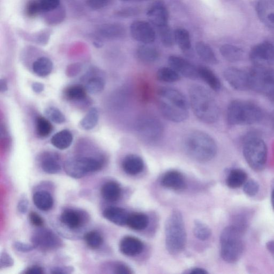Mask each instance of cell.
Listing matches in <instances>:
<instances>
[{
  "label": "cell",
  "instance_id": "6f0895ef",
  "mask_svg": "<svg viewBox=\"0 0 274 274\" xmlns=\"http://www.w3.org/2000/svg\"><path fill=\"white\" fill-rule=\"evenodd\" d=\"M27 274H42L44 273V270L42 267L38 266H33L28 268L25 272Z\"/></svg>",
  "mask_w": 274,
  "mask_h": 274
},
{
  "label": "cell",
  "instance_id": "7c38bea8",
  "mask_svg": "<svg viewBox=\"0 0 274 274\" xmlns=\"http://www.w3.org/2000/svg\"><path fill=\"white\" fill-rule=\"evenodd\" d=\"M132 37L138 42L150 44L156 38V32L150 23L144 21H136L130 26Z\"/></svg>",
  "mask_w": 274,
  "mask_h": 274
},
{
  "label": "cell",
  "instance_id": "52a82bcc",
  "mask_svg": "<svg viewBox=\"0 0 274 274\" xmlns=\"http://www.w3.org/2000/svg\"><path fill=\"white\" fill-rule=\"evenodd\" d=\"M249 75L251 90L265 95L274 105V69L254 66Z\"/></svg>",
  "mask_w": 274,
  "mask_h": 274
},
{
  "label": "cell",
  "instance_id": "6da1fadb",
  "mask_svg": "<svg viewBox=\"0 0 274 274\" xmlns=\"http://www.w3.org/2000/svg\"><path fill=\"white\" fill-rule=\"evenodd\" d=\"M189 97L194 115L201 122L216 123L219 118V107L215 98L206 88L194 85L190 88Z\"/></svg>",
  "mask_w": 274,
  "mask_h": 274
},
{
  "label": "cell",
  "instance_id": "5bb4252c",
  "mask_svg": "<svg viewBox=\"0 0 274 274\" xmlns=\"http://www.w3.org/2000/svg\"><path fill=\"white\" fill-rule=\"evenodd\" d=\"M147 17L154 26L158 28L168 25L169 11L163 0H157L148 8Z\"/></svg>",
  "mask_w": 274,
  "mask_h": 274
},
{
  "label": "cell",
  "instance_id": "5b68a950",
  "mask_svg": "<svg viewBox=\"0 0 274 274\" xmlns=\"http://www.w3.org/2000/svg\"><path fill=\"white\" fill-rule=\"evenodd\" d=\"M243 231L234 225L228 226L220 236L221 254L228 263L234 264L239 260L244 251Z\"/></svg>",
  "mask_w": 274,
  "mask_h": 274
},
{
  "label": "cell",
  "instance_id": "484cf974",
  "mask_svg": "<svg viewBox=\"0 0 274 274\" xmlns=\"http://www.w3.org/2000/svg\"><path fill=\"white\" fill-rule=\"evenodd\" d=\"M101 195L103 198L109 202H116L120 198L122 190L117 183L110 181L105 184L101 188Z\"/></svg>",
  "mask_w": 274,
  "mask_h": 274
},
{
  "label": "cell",
  "instance_id": "f35d334b",
  "mask_svg": "<svg viewBox=\"0 0 274 274\" xmlns=\"http://www.w3.org/2000/svg\"><path fill=\"white\" fill-rule=\"evenodd\" d=\"M157 79L162 82L172 83L179 81L181 75L171 67H163L158 71Z\"/></svg>",
  "mask_w": 274,
  "mask_h": 274
},
{
  "label": "cell",
  "instance_id": "91938a15",
  "mask_svg": "<svg viewBox=\"0 0 274 274\" xmlns=\"http://www.w3.org/2000/svg\"><path fill=\"white\" fill-rule=\"evenodd\" d=\"M32 88L33 91L38 94L43 92L44 90V85L40 82H34Z\"/></svg>",
  "mask_w": 274,
  "mask_h": 274
},
{
  "label": "cell",
  "instance_id": "be15d7a7",
  "mask_svg": "<svg viewBox=\"0 0 274 274\" xmlns=\"http://www.w3.org/2000/svg\"><path fill=\"white\" fill-rule=\"evenodd\" d=\"M271 200H272V206L273 207V209L274 210V189L272 193V198H271Z\"/></svg>",
  "mask_w": 274,
  "mask_h": 274
},
{
  "label": "cell",
  "instance_id": "8992f818",
  "mask_svg": "<svg viewBox=\"0 0 274 274\" xmlns=\"http://www.w3.org/2000/svg\"><path fill=\"white\" fill-rule=\"evenodd\" d=\"M243 153L247 163L255 171L263 170L267 160V146L260 137L251 136L244 141Z\"/></svg>",
  "mask_w": 274,
  "mask_h": 274
},
{
  "label": "cell",
  "instance_id": "836d02e7",
  "mask_svg": "<svg viewBox=\"0 0 274 274\" xmlns=\"http://www.w3.org/2000/svg\"><path fill=\"white\" fill-rule=\"evenodd\" d=\"M33 200L35 206L43 211L50 210L54 204L52 196L45 191L35 192L33 196Z\"/></svg>",
  "mask_w": 274,
  "mask_h": 274
},
{
  "label": "cell",
  "instance_id": "94428289",
  "mask_svg": "<svg viewBox=\"0 0 274 274\" xmlns=\"http://www.w3.org/2000/svg\"><path fill=\"white\" fill-rule=\"evenodd\" d=\"M188 273L192 274H208V272L204 269H200V268H195V269L190 270Z\"/></svg>",
  "mask_w": 274,
  "mask_h": 274
},
{
  "label": "cell",
  "instance_id": "db71d44e",
  "mask_svg": "<svg viewBox=\"0 0 274 274\" xmlns=\"http://www.w3.org/2000/svg\"><path fill=\"white\" fill-rule=\"evenodd\" d=\"M14 247L17 251L22 252H28L32 251L35 248L33 245L17 242L14 244Z\"/></svg>",
  "mask_w": 274,
  "mask_h": 274
},
{
  "label": "cell",
  "instance_id": "f1b7e54d",
  "mask_svg": "<svg viewBox=\"0 0 274 274\" xmlns=\"http://www.w3.org/2000/svg\"><path fill=\"white\" fill-rule=\"evenodd\" d=\"M221 55L230 62H237L242 60L244 56V51L236 46L224 44L219 49Z\"/></svg>",
  "mask_w": 274,
  "mask_h": 274
},
{
  "label": "cell",
  "instance_id": "11a10c76",
  "mask_svg": "<svg viewBox=\"0 0 274 274\" xmlns=\"http://www.w3.org/2000/svg\"><path fill=\"white\" fill-rule=\"evenodd\" d=\"M114 273L117 274H132L133 272L126 265L122 263H117L114 266Z\"/></svg>",
  "mask_w": 274,
  "mask_h": 274
},
{
  "label": "cell",
  "instance_id": "44dd1931",
  "mask_svg": "<svg viewBox=\"0 0 274 274\" xmlns=\"http://www.w3.org/2000/svg\"><path fill=\"white\" fill-rule=\"evenodd\" d=\"M162 186L174 190H181L186 187L185 178L180 172L169 171L164 175L162 180Z\"/></svg>",
  "mask_w": 274,
  "mask_h": 274
},
{
  "label": "cell",
  "instance_id": "816d5d0a",
  "mask_svg": "<svg viewBox=\"0 0 274 274\" xmlns=\"http://www.w3.org/2000/svg\"><path fill=\"white\" fill-rule=\"evenodd\" d=\"M14 265V260L7 253H2L1 255V260H0V267L7 268Z\"/></svg>",
  "mask_w": 274,
  "mask_h": 274
},
{
  "label": "cell",
  "instance_id": "ab89813d",
  "mask_svg": "<svg viewBox=\"0 0 274 274\" xmlns=\"http://www.w3.org/2000/svg\"><path fill=\"white\" fill-rule=\"evenodd\" d=\"M105 85L106 81L104 77L95 75L88 80L85 87L87 92L95 94L102 92Z\"/></svg>",
  "mask_w": 274,
  "mask_h": 274
},
{
  "label": "cell",
  "instance_id": "60d3db41",
  "mask_svg": "<svg viewBox=\"0 0 274 274\" xmlns=\"http://www.w3.org/2000/svg\"><path fill=\"white\" fill-rule=\"evenodd\" d=\"M99 120V112L97 109L92 108L80 122V126L85 130H90L97 126Z\"/></svg>",
  "mask_w": 274,
  "mask_h": 274
},
{
  "label": "cell",
  "instance_id": "9a60e30c",
  "mask_svg": "<svg viewBox=\"0 0 274 274\" xmlns=\"http://www.w3.org/2000/svg\"><path fill=\"white\" fill-rule=\"evenodd\" d=\"M168 62L170 67L174 69L181 76L192 80L199 78L198 68H196L187 59L180 56L171 55L169 57Z\"/></svg>",
  "mask_w": 274,
  "mask_h": 274
},
{
  "label": "cell",
  "instance_id": "681fc988",
  "mask_svg": "<svg viewBox=\"0 0 274 274\" xmlns=\"http://www.w3.org/2000/svg\"><path fill=\"white\" fill-rule=\"evenodd\" d=\"M43 11L49 12L56 9L60 0H39Z\"/></svg>",
  "mask_w": 274,
  "mask_h": 274
},
{
  "label": "cell",
  "instance_id": "e7e4bbea",
  "mask_svg": "<svg viewBox=\"0 0 274 274\" xmlns=\"http://www.w3.org/2000/svg\"><path fill=\"white\" fill-rule=\"evenodd\" d=\"M147 1H149V0H134V1L138 2H144Z\"/></svg>",
  "mask_w": 274,
  "mask_h": 274
},
{
  "label": "cell",
  "instance_id": "4316f807",
  "mask_svg": "<svg viewBox=\"0 0 274 274\" xmlns=\"http://www.w3.org/2000/svg\"><path fill=\"white\" fill-rule=\"evenodd\" d=\"M148 45L140 46L137 50L136 55L142 62H154L156 61L160 56V53L156 48Z\"/></svg>",
  "mask_w": 274,
  "mask_h": 274
},
{
  "label": "cell",
  "instance_id": "3957f363",
  "mask_svg": "<svg viewBox=\"0 0 274 274\" xmlns=\"http://www.w3.org/2000/svg\"><path fill=\"white\" fill-rule=\"evenodd\" d=\"M264 113L258 105L248 101H231L227 111V121L230 126H249L260 122Z\"/></svg>",
  "mask_w": 274,
  "mask_h": 274
},
{
  "label": "cell",
  "instance_id": "7dc6e473",
  "mask_svg": "<svg viewBox=\"0 0 274 274\" xmlns=\"http://www.w3.org/2000/svg\"><path fill=\"white\" fill-rule=\"evenodd\" d=\"M243 186L244 192L249 196H255L259 192V185L253 180H247Z\"/></svg>",
  "mask_w": 274,
  "mask_h": 274
},
{
  "label": "cell",
  "instance_id": "d4e9b609",
  "mask_svg": "<svg viewBox=\"0 0 274 274\" xmlns=\"http://www.w3.org/2000/svg\"><path fill=\"white\" fill-rule=\"evenodd\" d=\"M198 71L199 78L203 80L213 90L218 92L221 90V81L212 70L205 66H200Z\"/></svg>",
  "mask_w": 274,
  "mask_h": 274
},
{
  "label": "cell",
  "instance_id": "ffe728a7",
  "mask_svg": "<svg viewBox=\"0 0 274 274\" xmlns=\"http://www.w3.org/2000/svg\"><path fill=\"white\" fill-rule=\"evenodd\" d=\"M121 252L129 257L140 254L144 249V244L138 238L132 236L125 237L120 244Z\"/></svg>",
  "mask_w": 274,
  "mask_h": 274
},
{
  "label": "cell",
  "instance_id": "f5cc1de1",
  "mask_svg": "<svg viewBox=\"0 0 274 274\" xmlns=\"http://www.w3.org/2000/svg\"><path fill=\"white\" fill-rule=\"evenodd\" d=\"M29 217L31 223L36 227H40L44 225V219L37 213L32 212L29 214Z\"/></svg>",
  "mask_w": 274,
  "mask_h": 274
},
{
  "label": "cell",
  "instance_id": "277c9868",
  "mask_svg": "<svg viewBox=\"0 0 274 274\" xmlns=\"http://www.w3.org/2000/svg\"><path fill=\"white\" fill-rule=\"evenodd\" d=\"M165 245L171 254H177L184 249L187 242V232L183 216L178 211L171 214L165 224Z\"/></svg>",
  "mask_w": 274,
  "mask_h": 274
},
{
  "label": "cell",
  "instance_id": "d590c367",
  "mask_svg": "<svg viewBox=\"0 0 274 274\" xmlns=\"http://www.w3.org/2000/svg\"><path fill=\"white\" fill-rule=\"evenodd\" d=\"M53 69V64L51 59L46 57H41L35 61L32 65V70L35 75L41 77L49 76Z\"/></svg>",
  "mask_w": 274,
  "mask_h": 274
},
{
  "label": "cell",
  "instance_id": "30bf717a",
  "mask_svg": "<svg viewBox=\"0 0 274 274\" xmlns=\"http://www.w3.org/2000/svg\"><path fill=\"white\" fill-rule=\"evenodd\" d=\"M250 60L256 67H271L274 64V46L269 41L254 46L249 54Z\"/></svg>",
  "mask_w": 274,
  "mask_h": 274
},
{
  "label": "cell",
  "instance_id": "cb8c5ba5",
  "mask_svg": "<svg viewBox=\"0 0 274 274\" xmlns=\"http://www.w3.org/2000/svg\"><path fill=\"white\" fill-rule=\"evenodd\" d=\"M103 216L112 223L123 226L127 224L129 214L121 208L111 207L106 208Z\"/></svg>",
  "mask_w": 274,
  "mask_h": 274
},
{
  "label": "cell",
  "instance_id": "f546056e",
  "mask_svg": "<svg viewBox=\"0 0 274 274\" xmlns=\"http://www.w3.org/2000/svg\"><path fill=\"white\" fill-rule=\"evenodd\" d=\"M73 141V134L68 130L61 131L52 137V144L60 150H66Z\"/></svg>",
  "mask_w": 274,
  "mask_h": 274
},
{
  "label": "cell",
  "instance_id": "c3c4849f",
  "mask_svg": "<svg viewBox=\"0 0 274 274\" xmlns=\"http://www.w3.org/2000/svg\"><path fill=\"white\" fill-rule=\"evenodd\" d=\"M141 13L139 8L130 7L118 10L116 15L123 18H130L139 15Z\"/></svg>",
  "mask_w": 274,
  "mask_h": 274
},
{
  "label": "cell",
  "instance_id": "f6af8a7d",
  "mask_svg": "<svg viewBox=\"0 0 274 274\" xmlns=\"http://www.w3.org/2000/svg\"><path fill=\"white\" fill-rule=\"evenodd\" d=\"M45 114L50 120L56 124H63L66 121L63 113L55 107L47 108L45 110Z\"/></svg>",
  "mask_w": 274,
  "mask_h": 274
},
{
  "label": "cell",
  "instance_id": "7a4b0ae2",
  "mask_svg": "<svg viewBox=\"0 0 274 274\" xmlns=\"http://www.w3.org/2000/svg\"><path fill=\"white\" fill-rule=\"evenodd\" d=\"M183 146L189 157L201 163L210 162L215 158L218 151L215 140L200 131L188 134L184 139Z\"/></svg>",
  "mask_w": 274,
  "mask_h": 274
},
{
  "label": "cell",
  "instance_id": "8fae6325",
  "mask_svg": "<svg viewBox=\"0 0 274 274\" xmlns=\"http://www.w3.org/2000/svg\"><path fill=\"white\" fill-rule=\"evenodd\" d=\"M223 75L225 81L235 90L246 91L251 90L249 72L231 67L224 70Z\"/></svg>",
  "mask_w": 274,
  "mask_h": 274
},
{
  "label": "cell",
  "instance_id": "ac0fdd59",
  "mask_svg": "<svg viewBox=\"0 0 274 274\" xmlns=\"http://www.w3.org/2000/svg\"><path fill=\"white\" fill-rule=\"evenodd\" d=\"M159 98L174 104L180 108L189 110V103L185 95L176 89L171 87L161 88L158 91Z\"/></svg>",
  "mask_w": 274,
  "mask_h": 274
},
{
  "label": "cell",
  "instance_id": "9f6ffc18",
  "mask_svg": "<svg viewBox=\"0 0 274 274\" xmlns=\"http://www.w3.org/2000/svg\"><path fill=\"white\" fill-rule=\"evenodd\" d=\"M73 271V268L70 267H56L51 271L53 274H68Z\"/></svg>",
  "mask_w": 274,
  "mask_h": 274
},
{
  "label": "cell",
  "instance_id": "03108f58",
  "mask_svg": "<svg viewBox=\"0 0 274 274\" xmlns=\"http://www.w3.org/2000/svg\"><path fill=\"white\" fill-rule=\"evenodd\" d=\"M121 1L124 2H129L131 1H134V0H121Z\"/></svg>",
  "mask_w": 274,
  "mask_h": 274
},
{
  "label": "cell",
  "instance_id": "b9f144b4",
  "mask_svg": "<svg viewBox=\"0 0 274 274\" xmlns=\"http://www.w3.org/2000/svg\"><path fill=\"white\" fill-rule=\"evenodd\" d=\"M161 41L164 46L171 47L175 43L174 33L172 32L169 26L158 28Z\"/></svg>",
  "mask_w": 274,
  "mask_h": 274
},
{
  "label": "cell",
  "instance_id": "f907efd6",
  "mask_svg": "<svg viewBox=\"0 0 274 274\" xmlns=\"http://www.w3.org/2000/svg\"><path fill=\"white\" fill-rule=\"evenodd\" d=\"M111 0H87L88 7L93 9L104 8L110 4Z\"/></svg>",
  "mask_w": 274,
  "mask_h": 274
},
{
  "label": "cell",
  "instance_id": "bcb514c9",
  "mask_svg": "<svg viewBox=\"0 0 274 274\" xmlns=\"http://www.w3.org/2000/svg\"><path fill=\"white\" fill-rule=\"evenodd\" d=\"M26 11L27 15L30 17L36 16L42 12L39 0H30L26 6Z\"/></svg>",
  "mask_w": 274,
  "mask_h": 274
},
{
  "label": "cell",
  "instance_id": "7bdbcfd3",
  "mask_svg": "<svg viewBox=\"0 0 274 274\" xmlns=\"http://www.w3.org/2000/svg\"><path fill=\"white\" fill-rule=\"evenodd\" d=\"M193 233L198 239L204 241L211 237V230L205 223L196 221L194 222Z\"/></svg>",
  "mask_w": 274,
  "mask_h": 274
},
{
  "label": "cell",
  "instance_id": "7402d4cb",
  "mask_svg": "<svg viewBox=\"0 0 274 274\" xmlns=\"http://www.w3.org/2000/svg\"><path fill=\"white\" fill-rule=\"evenodd\" d=\"M84 214L80 211L67 210L62 213L61 221L69 229H78L84 223Z\"/></svg>",
  "mask_w": 274,
  "mask_h": 274
},
{
  "label": "cell",
  "instance_id": "6125c7cd",
  "mask_svg": "<svg viewBox=\"0 0 274 274\" xmlns=\"http://www.w3.org/2000/svg\"><path fill=\"white\" fill-rule=\"evenodd\" d=\"M0 88H1V92H5L7 91V82L5 79H1L0 81Z\"/></svg>",
  "mask_w": 274,
  "mask_h": 274
},
{
  "label": "cell",
  "instance_id": "8d00e7d4",
  "mask_svg": "<svg viewBox=\"0 0 274 274\" xmlns=\"http://www.w3.org/2000/svg\"><path fill=\"white\" fill-rule=\"evenodd\" d=\"M148 223V218L145 214L136 213L129 215L127 225L131 229L141 231L147 228Z\"/></svg>",
  "mask_w": 274,
  "mask_h": 274
},
{
  "label": "cell",
  "instance_id": "83f0119b",
  "mask_svg": "<svg viewBox=\"0 0 274 274\" xmlns=\"http://www.w3.org/2000/svg\"><path fill=\"white\" fill-rule=\"evenodd\" d=\"M195 51L198 55L208 64L215 65L219 62L218 59L212 48L204 42L199 41L195 45Z\"/></svg>",
  "mask_w": 274,
  "mask_h": 274
},
{
  "label": "cell",
  "instance_id": "4fadbf2b",
  "mask_svg": "<svg viewBox=\"0 0 274 274\" xmlns=\"http://www.w3.org/2000/svg\"><path fill=\"white\" fill-rule=\"evenodd\" d=\"M33 245L44 251L55 249L61 246L62 242L56 235L50 230L41 229L35 232L32 238Z\"/></svg>",
  "mask_w": 274,
  "mask_h": 274
},
{
  "label": "cell",
  "instance_id": "e0dca14e",
  "mask_svg": "<svg viewBox=\"0 0 274 274\" xmlns=\"http://www.w3.org/2000/svg\"><path fill=\"white\" fill-rule=\"evenodd\" d=\"M256 11L260 22L267 27L274 29V0H259Z\"/></svg>",
  "mask_w": 274,
  "mask_h": 274
},
{
  "label": "cell",
  "instance_id": "74e56055",
  "mask_svg": "<svg viewBox=\"0 0 274 274\" xmlns=\"http://www.w3.org/2000/svg\"><path fill=\"white\" fill-rule=\"evenodd\" d=\"M35 133L40 138H46L53 132V127L51 122L43 116H38L35 120Z\"/></svg>",
  "mask_w": 274,
  "mask_h": 274
},
{
  "label": "cell",
  "instance_id": "603a6c76",
  "mask_svg": "<svg viewBox=\"0 0 274 274\" xmlns=\"http://www.w3.org/2000/svg\"><path fill=\"white\" fill-rule=\"evenodd\" d=\"M122 168L128 175H138L144 168V161L137 155H128L123 160Z\"/></svg>",
  "mask_w": 274,
  "mask_h": 274
},
{
  "label": "cell",
  "instance_id": "ee69618b",
  "mask_svg": "<svg viewBox=\"0 0 274 274\" xmlns=\"http://www.w3.org/2000/svg\"><path fill=\"white\" fill-rule=\"evenodd\" d=\"M84 240L89 247L97 249L102 245L103 238L97 231L87 232L84 236Z\"/></svg>",
  "mask_w": 274,
  "mask_h": 274
},
{
  "label": "cell",
  "instance_id": "680465c9",
  "mask_svg": "<svg viewBox=\"0 0 274 274\" xmlns=\"http://www.w3.org/2000/svg\"><path fill=\"white\" fill-rule=\"evenodd\" d=\"M28 207V201L26 199H23L19 202V204H18V210L19 212L22 213H26Z\"/></svg>",
  "mask_w": 274,
  "mask_h": 274
},
{
  "label": "cell",
  "instance_id": "e575fe53",
  "mask_svg": "<svg viewBox=\"0 0 274 274\" xmlns=\"http://www.w3.org/2000/svg\"><path fill=\"white\" fill-rule=\"evenodd\" d=\"M247 180V175L245 171L234 169L229 172L226 183L231 189H237L243 186Z\"/></svg>",
  "mask_w": 274,
  "mask_h": 274
},
{
  "label": "cell",
  "instance_id": "d6a6232c",
  "mask_svg": "<svg viewBox=\"0 0 274 274\" xmlns=\"http://www.w3.org/2000/svg\"><path fill=\"white\" fill-rule=\"evenodd\" d=\"M101 36L107 38H122L126 34V28L119 24H109L101 27L99 31Z\"/></svg>",
  "mask_w": 274,
  "mask_h": 274
},
{
  "label": "cell",
  "instance_id": "4dcf8cb0",
  "mask_svg": "<svg viewBox=\"0 0 274 274\" xmlns=\"http://www.w3.org/2000/svg\"><path fill=\"white\" fill-rule=\"evenodd\" d=\"M64 97L71 102L84 103L87 99V91L85 87L82 85L70 86L65 89Z\"/></svg>",
  "mask_w": 274,
  "mask_h": 274
},
{
  "label": "cell",
  "instance_id": "ba28073f",
  "mask_svg": "<svg viewBox=\"0 0 274 274\" xmlns=\"http://www.w3.org/2000/svg\"><path fill=\"white\" fill-rule=\"evenodd\" d=\"M104 160L93 157H79L68 159L64 164L66 174L71 177L81 178L89 172L103 168Z\"/></svg>",
  "mask_w": 274,
  "mask_h": 274
},
{
  "label": "cell",
  "instance_id": "9c48e42d",
  "mask_svg": "<svg viewBox=\"0 0 274 274\" xmlns=\"http://www.w3.org/2000/svg\"><path fill=\"white\" fill-rule=\"evenodd\" d=\"M136 130L139 138L148 142L157 141L164 133L162 122L151 116L141 118L137 122Z\"/></svg>",
  "mask_w": 274,
  "mask_h": 274
},
{
  "label": "cell",
  "instance_id": "1f68e13d",
  "mask_svg": "<svg viewBox=\"0 0 274 274\" xmlns=\"http://www.w3.org/2000/svg\"><path fill=\"white\" fill-rule=\"evenodd\" d=\"M175 43L185 53L189 54L192 50V40L187 29L179 28L175 29L174 32Z\"/></svg>",
  "mask_w": 274,
  "mask_h": 274
},
{
  "label": "cell",
  "instance_id": "2e32d148",
  "mask_svg": "<svg viewBox=\"0 0 274 274\" xmlns=\"http://www.w3.org/2000/svg\"><path fill=\"white\" fill-rule=\"evenodd\" d=\"M158 106L162 115L171 122L181 123L186 121L189 117V110L181 109L162 99L159 98Z\"/></svg>",
  "mask_w": 274,
  "mask_h": 274
},
{
  "label": "cell",
  "instance_id": "d6986e66",
  "mask_svg": "<svg viewBox=\"0 0 274 274\" xmlns=\"http://www.w3.org/2000/svg\"><path fill=\"white\" fill-rule=\"evenodd\" d=\"M40 165L41 168L47 174H56L62 169L61 158L55 152H46L41 155Z\"/></svg>",
  "mask_w": 274,
  "mask_h": 274
}]
</instances>
